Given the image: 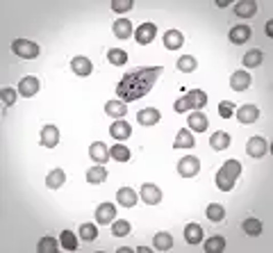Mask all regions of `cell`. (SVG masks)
<instances>
[{
    "mask_svg": "<svg viewBox=\"0 0 273 253\" xmlns=\"http://www.w3.org/2000/svg\"><path fill=\"white\" fill-rule=\"evenodd\" d=\"M173 246V235L171 233H157L155 235V249L157 251H169Z\"/></svg>",
    "mask_w": 273,
    "mask_h": 253,
    "instance_id": "cell-33",
    "label": "cell"
},
{
    "mask_svg": "<svg viewBox=\"0 0 273 253\" xmlns=\"http://www.w3.org/2000/svg\"><path fill=\"white\" fill-rule=\"evenodd\" d=\"M196 67H198V62H196L191 55H182V57L178 59V69L182 71V73H191V71H196Z\"/></svg>",
    "mask_w": 273,
    "mask_h": 253,
    "instance_id": "cell-37",
    "label": "cell"
},
{
    "mask_svg": "<svg viewBox=\"0 0 273 253\" xmlns=\"http://www.w3.org/2000/svg\"><path fill=\"white\" fill-rule=\"evenodd\" d=\"M266 34H269V37H271V34H273V23H271V21L266 23Z\"/></svg>",
    "mask_w": 273,
    "mask_h": 253,
    "instance_id": "cell-47",
    "label": "cell"
},
{
    "mask_svg": "<svg viewBox=\"0 0 273 253\" xmlns=\"http://www.w3.org/2000/svg\"><path fill=\"white\" fill-rule=\"evenodd\" d=\"M89 155L96 164H105V162L109 160V149L103 144V141H94V144L89 146Z\"/></svg>",
    "mask_w": 273,
    "mask_h": 253,
    "instance_id": "cell-16",
    "label": "cell"
},
{
    "mask_svg": "<svg viewBox=\"0 0 273 253\" xmlns=\"http://www.w3.org/2000/svg\"><path fill=\"white\" fill-rule=\"evenodd\" d=\"M59 237H62V246H64L66 251H75V249H78V237H75V233L64 230Z\"/></svg>",
    "mask_w": 273,
    "mask_h": 253,
    "instance_id": "cell-39",
    "label": "cell"
},
{
    "mask_svg": "<svg viewBox=\"0 0 273 253\" xmlns=\"http://www.w3.org/2000/svg\"><path fill=\"white\" fill-rule=\"evenodd\" d=\"M71 69H73V73L80 75V78H87V75L94 73V64H91V59L82 57V55H78V57L71 59Z\"/></svg>",
    "mask_w": 273,
    "mask_h": 253,
    "instance_id": "cell-8",
    "label": "cell"
},
{
    "mask_svg": "<svg viewBox=\"0 0 273 253\" xmlns=\"http://www.w3.org/2000/svg\"><path fill=\"white\" fill-rule=\"evenodd\" d=\"M105 112L109 116H114V119H123V116L128 114V108H125L123 100H107V103H105Z\"/></svg>",
    "mask_w": 273,
    "mask_h": 253,
    "instance_id": "cell-22",
    "label": "cell"
},
{
    "mask_svg": "<svg viewBox=\"0 0 273 253\" xmlns=\"http://www.w3.org/2000/svg\"><path fill=\"white\" fill-rule=\"evenodd\" d=\"M205 215H207V219H210V221L221 224V221L225 219V207L221 203H210V205H207V210H205Z\"/></svg>",
    "mask_w": 273,
    "mask_h": 253,
    "instance_id": "cell-27",
    "label": "cell"
},
{
    "mask_svg": "<svg viewBox=\"0 0 273 253\" xmlns=\"http://www.w3.org/2000/svg\"><path fill=\"white\" fill-rule=\"evenodd\" d=\"M87 180H89L91 185H100V183H105V180H107V169H105L103 164L91 166V169L87 171Z\"/></svg>",
    "mask_w": 273,
    "mask_h": 253,
    "instance_id": "cell-25",
    "label": "cell"
},
{
    "mask_svg": "<svg viewBox=\"0 0 273 253\" xmlns=\"http://www.w3.org/2000/svg\"><path fill=\"white\" fill-rule=\"evenodd\" d=\"M136 251H139V253H150L153 249H150V246H139V249H136Z\"/></svg>",
    "mask_w": 273,
    "mask_h": 253,
    "instance_id": "cell-46",
    "label": "cell"
},
{
    "mask_svg": "<svg viewBox=\"0 0 273 253\" xmlns=\"http://www.w3.org/2000/svg\"><path fill=\"white\" fill-rule=\"evenodd\" d=\"M64 180H66V174H64V169H53L48 174V178H46V185H48L50 189H59V187L64 185Z\"/></svg>",
    "mask_w": 273,
    "mask_h": 253,
    "instance_id": "cell-29",
    "label": "cell"
},
{
    "mask_svg": "<svg viewBox=\"0 0 273 253\" xmlns=\"http://www.w3.org/2000/svg\"><path fill=\"white\" fill-rule=\"evenodd\" d=\"M246 153H248L251 158H264V155L269 153V141L264 137H251L248 144H246Z\"/></svg>",
    "mask_w": 273,
    "mask_h": 253,
    "instance_id": "cell-5",
    "label": "cell"
},
{
    "mask_svg": "<svg viewBox=\"0 0 273 253\" xmlns=\"http://www.w3.org/2000/svg\"><path fill=\"white\" fill-rule=\"evenodd\" d=\"M112 233H114L116 237H125V235H128V233H130V224H128V221H125V219L114 221V224H112Z\"/></svg>",
    "mask_w": 273,
    "mask_h": 253,
    "instance_id": "cell-43",
    "label": "cell"
},
{
    "mask_svg": "<svg viewBox=\"0 0 273 253\" xmlns=\"http://www.w3.org/2000/svg\"><path fill=\"white\" fill-rule=\"evenodd\" d=\"M210 146L214 151H223V149H228V146H230V135L228 133H214L212 135V139H210Z\"/></svg>",
    "mask_w": 273,
    "mask_h": 253,
    "instance_id": "cell-30",
    "label": "cell"
},
{
    "mask_svg": "<svg viewBox=\"0 0 273 253\" xmlns=\"http://www.w3.org/2000/svg\"><path fill=\"white\" fill-rule=\"evenodd\" d=\"M173 110L178 114H185V112H189V110H194V105H191V98H189V96H182V98H178L173 103Z\"/></svg>",
    "mask_w": 273,
    "mask_h": 253,
    "instance_id": "cell-41",
    "label": "cell"
},
{
    "mask_svg": "<svg viewBox=\"0 0 273 253\" xmlns=\"http://www.w3.org/2000/svg\"><path fill=\"white\" fill-rule=\"evenodd\" d=\"M155 34H157V25L155 23H144V25H139L136 28V44L139 46H148L150 41L155 39Z\"/></svg>",
    "mask_w": 273,
    "mask_h": 253,
    "instance_id": "cell-7",
    "label": "cell"
},
{
    "mask_svg": "<svg viewBox=\"0 0 273 253\" xmlns=\"http://www.w3.org/2000/svg\"><path fill=\"white\" fill-rule=\"evenodd\" d=\"M175 149H191V146H196V141H194V135H191V130H187V128H182L178 135H175Z\"/></svg>",
    "mask_w": 273,
    "mask_h": 253,
    "instance_id": "cell-28",
    "label": "cell"
},
{
    "mask_svg": "<svg viewBox=\"0 0 273 253\" xmlns=\"http://www.w3.org/2000/svg\"><path fill=\"white\" fill-rule=\"evenodd\" d=\"M0 98H3L5 108H12V105L16 103V92H14L12 87H5V89H0Z\"/></svg>",
    "mask_w": 273,
    "mask_h": 253,
    "instance_id": "cell-42",
    "label": "cell"
},
{
    "mask_svg": "<svg viewBox=\"0 0 273 253\" xmlns=\"http://www.w3.org/2000/svg\"><path fill=\"white\" fill-rule=\"evenodd\" d=\"M219 114L223 116V119H230V116L235 114V105L225 103V100H223V103H219Z\"/></svg>",
    "mask_w": 273,
    "mask_h": 253,
    "instance_id": "cell-45",
    "label": "cell"
},
{
    "mask_svg": "<svg viewBox=\"0 0 273 253\" xmlns=\"http://www.w3.org/2000/svg\"><path fill=\"white\" fill-rule=\"evenodd\" d=\"M80 237H82L84 242H94L96 237H98V228H96V224H82L80 226Z\"/></svg>",
    "mask_w": 273,
    "mask_h": 253,
    "instance_id": "cell-38",
    "label": "cell"
},
{
    "mask_svg": "<svg viewBox=\"0 0 273 253\" xmlns=\"http://www.w3.org/2000/svg\"><path fill=\"white\" fill-rule=\"evenodd\" d=\"M112 9H114L116 14L130 12V9H132V0H114V3H112Z\"/></svg>",
    "mask_w": 273,
    "mask_h": 253,
    "instance_id": "cell-44",
    "label": "cell"
},
{
    "mask_svg": "<svg viewBox=\"0 0 273 253\" xmlns=\"http://www.w3.org/2000/svg\"><path fill=\"white\" fill-rule=\"evenodd\" d=\"M116 201H119V205H123V207H134L136 205V192L132 187H121V189L116 192Z\"/></svg>",
    "mask_w": 273,
    "mask_h": 253,
    "instance_id": "cell-19",
    "label": "cell"
},
{
    "mask_svg": "<svg viewBox=\"0 0 273 253\" xmlns=\"http://www.w3.org/2000/svg\"><path fill=\"white\" fill-rule=\"evenodd\" d=\"M39 253H55L57 251V242H55V237H41V240H39Z\"/></svg>",
    "mask_w": 273,
    "mask_h": 253,
    "instance_id": "cell-40",
    "label": "cell"
},
{
    "mask_svg": "<svg viewBox=\"0 0 273 253\" xmlns=\"http://www.w3.org/2000/svg\"><path fill=\"white\" fill-rule=\"evenodd\" d=\"M18 92H21L25 98H30V96H34L39 92V80L34 78V75H28V78H23L21 82H18Z\"/></svg>",
    "mask_w": 273,
    "mask_h": 253,
    "instance_id": "cell-20",
    "label": "cell"
},
{
    "mask_svg": "<svg viewBox=\"0 0 273 253\" xmlns=\"http://www.w3.org/2000/svg\"><path fill=\"white\" fill-rule=\"evenodd\" d=\"M251 28L246 23H241V25H235V28L230 30V34H228V39H230L235 46H241V44H246L251 39Z\"/></svg>",
    "mask_w": 273,
    "mask_h": 253,
    "instance_id": "cell-11",
    "label": "cell"
},
{
    "mask_svg": "<svg viewBox=\"0 0 273 253\" xmlns=\"http://www.w3.org/2000/svg\"><path fill=\"white\" fill-rule=\"evenodd\" d=\"M141 201L148 203V205H157L162 201V189L155 187V185H150V183L141 185Z\"/></svg>",
    "mask_w": 273,
    "mask_h": 253,
    "instance_id": "cell-15",
    "label": "cell"
},
{
    "mask_svg": "<svg viewBox=\"0 0 273 253\" xmlns=\"http://www.w3.org/2000/svg\"><path fill=\"white\" fill-rule=\"evenodd\" d=\"M225 249V237H221V235H212L210 240L205 242V251L207 253H221Z\"/></svg>",
    "mask_w": 273,
    "mask_h": 253,
    "instance_id": "cell-31",
    "label": "cell"
},
{
    "mask_svg": "<svg viewBox=\"0 0 273 253\" xmlns=\"http://www.w3.org/2000/svg\"><path fill=\"white\" fill-rule=\"evenodd\" d=\"M182 44H185V37H182V32H178V30H169L164 34V46L169 50H178L182 48Z\"/></svg>",
    "mask_w": 273,
    "mask_h": 253,
    "instance_id": "cell-24",
    "label": "cell"
},
{
    "mask_svg": "<svg viewBox=\"0 0 273 253\" xmlns=\"http://www.w3.org/2000/svg\"><path fill=\"white\" fill-rule=\"evenodd\" d=\"M109 158H114L116 162H128L130 158H132V153H130L128 146L116 144V146H112V149H109Z\"/></svg>",
    "mask_w": 273,
    "mask_h": 253,
    "instance_id": "cell-32",
    "label": "cell"
},
{
    "mask_svg": "<svg viewBox=\"0 0 273 253\" xmlns=\"http://www.w3.org/2000/svg\"><path fill=\"white\" fill-rule=\"evenodd\" d=\"M114 219H116V205L114 203H100L98 210H96V221L103 226V224H112Z\"/></svg>",
    "mask_w": 273,
    "mask_h": 253,
    "instance_id": "cell-12",
    "label": "cell"
},
{
    "mask_svg": "<svg viewBox=\"0 0 273 253\" xmlns=\"http://www.w3.org/2000/svg\"><path fill=\"white\" fill-rule=\"evenodd\" d=\"M239 174H241V162L239 160L223 162V166H221L219 174H216V187H219L221 192H230L232 187H235L237 178H239Z\"/></svg>",
    "mask_w": 273,
    "mask_h": 253,
    "instance_id": "cell-2",
    "label": "cell"
},
{
    "mask_svg": "<svg viewBox=\"0 0 273 253\" xmlns=\"http://www.w3.org/2000/svg\"><path fill=\"white\" fill-rule=\"evenodd\" d=\"M198 171H200V160L194 158V155H187V158L178 162V174L182 178H194Z\"/></svg>",
    "mask_w": 273,
    "mask_h": 253,
    "instance_id": "cell-4",
    "label": "cell"
},
{
    "mask_svg": "<svg viewBox=\"0 0 273 253\" xmlns=\"http://www.w3.org/2000/svg\"><path fill=\"white\" fill-rule=\"evenodd\" d=\"M12 50H14V55H18L21 59H34L39 55V46L34 41H28V39H14Z\"/></svg>",
    "mask_w": 273,
    "mask_h": 253,
    "instance_id": "cell-3",
    "label": "cell"
},
{
    "mask_svg": "<svg viewBox=\"0 0 273 253\" xmlns=\"http://www.w3.org/2000/svg\"><path fill=\"white\" fill-rule=\"evenodd\" d=\"M257 12V3L255 0H239V3L235 5V14L239 18H253Z\"/></svg>",
    "mask_w": 273,
    "mask_h": 253,
    "instance_id": "cell-17",
    "label": "cell"
},
{
    "mask_svg": "<svg viewBox=\"0 0 273 253\" xmlns=\"http://www.w3.org/2000/svg\"><path fill=\"white\" fill-rule=\"evenodd\" d=\"M59 144V130L57 125H43L41 128V146L46 149H55V146Z\"/></svg>",
    "mask_w": 273,
    "mask_h": 253,
    "instance_id": "cell-13",
    "label": "cell"
},
{
    "mask_svg": "<svg viewBox=\"0 0 273 253\" xmlns=\"http://www.w3.org/2000/svg\"><path fill=\"white\" fill-rule=\"evenodd\" d=\"M109 135H112L116 141H125L130 135H132V125H130L128 121H123V119H116L112 123V128H109Z\"/></svg>",
    "mask_w": 273,
    "mask_h": 253,
    "instance_id": "cell-9",
    "label": "cell"
},
{
    "mask_svg": "<svg viewBox=\"0 0 273 253\" xmlns=\"http://www.w3.org/2000/svg\"><path fill=\"white\" fill-rule=\"evenodd\" d=\"M191 98V105H194V110H203L205 103H207V94L203 89H191L189 94H187Z\"/></svg>",
    "mask_w": 273,
    "mask_h": 253,
    "instance_id": "cell-35",
    "label": "cell"
},
{
    "mask_svg": "<svg viewBox=\"0 0 273 253\" xmlns=\"http://www.w3.org/2000/svg\"><path fill=\"white\" fill-rule=\"evenodd\" d=\"M185 240L189 242V244H200V242H203V228H200L198 224L185 226Z\"/></svg>",
    "mask_w": 273,
    "mask_h": 253,
    "instance_id": "cell-26",
    "label": "cell"
},
{
    "mask_svg": "<svg viewBox=\"0 0 273 253\" xmlns=\"http://www.w3.org/2000/svg\"><path fill=\"white\" fill-rule=\"evenodd\" d=\"M112 30H114V34L119 39H130L132 37V23H130L128 18H116Z\"/></svg>",
    "mask_w": 273,
    "mask_h": 253,
    "instance_id": "cell-21",
    "label": "cell"
},
{
    "mask_svg": "<svg viewBox=\"0 0 273 253\" xmlns=\"http://www.w3.org/2000/svg\"><path fill=\"white\" fill-rule=\"evenodd\" d=\"M237 119H239V123H255L257 119H260V110H257V105H241L239 110H237Z\"/></svg>",
    "mask_w": 273,
    "mask_h": 253,
    "instance_id": "cell-14",
    "label": "cell"
},
{
    "mask_svg": "<svg viewBox=\"0 0 273 253\" xmlns=\"http://www.w3.org/2000/svg\"><path fill=\"white\" fill-rule=\"evenodd\" d=\"M241 62H244L246 69H255V67H260V64L264 62V53L257 50V48H253V50H248V53L244 55V57H241Z\"/></svg>",
    "mask_w": 273,
    "mask_h": 253,
    "instance_id": "cell-23",
    "label": "cell"
},
{
    "mask_svg": "<svg viewBox=\"0 0 273 253\" xmlns=\"http://www.w3.org/2000/svg\"><path fill=\"white\" fill-rule=\"evenodd\" d=\"M187 123H189V128L194 130V133H205V130L210 128V121H207L205 112H200V110H194V112L189 114V119H187Z\"/></svg>",
    "mask_w": 273,
    "mask_h": 253,
    "instance_id": "cell-10",
    "label": "cell"
},
{
    "mask_svg": "<svg viewBox=\"0 0 273 253\" xmlns=\"http://www.w3.org/2000/svg\"><path fill=\"white\" fill-rule=\"evenodd\" d=\"M119 251H121V253H132L134 249H130V246H121V249H119Z\"/></svg>",
    "mask_w": 273,
    "mask_h": 253,
    "instance_id": "cell-48",
    "label": "cell"
},
{
    "mask_svg": "<svg viewBox=\"0 0 273 253\" xmlns=\"http://www.w3.org/2000/svg\"><path fill=\"white\" fill-rule=\"evenodd\" d=\"M107 59L114 64V67H123V64L128 62V53H125V50H119V48H112L107 53Z\"/></svg>",
    "mask_w": 273,
    "mask_h": 253,
    "instance_id": "cell-36",
    "label": "cell"
},
{
    "mask_svg": "<svg viewBox=\"0 0 273 253\" xmlns=\"http://www.w3.org/2000/svg\"><path fill=\"white\" fill-rule=\"evenodd\" d=\"M162 71H164L162 67H141V69L128 71V73L121 78L119 87H116L119 98L123 100V103H130V100H136V98H141V96H146L155 87Z\"/></svg>",
    "mask_w": 273,
    "mask_h": 253,
    "instance_id": "cell-1",
    "label": "cell"
},
{
    "mask_svg": "<svg viewBox=\"0 0 273 253\" xmlns=\"http://www.w3.org/2000/svg\"><path fill=\"white\" fill-rule=\"evenodd\" d=\"M251 82H253V78L246 71H235V73L230 75V87H232V92H237V94L246 92V89L251 87Z\"/></svg>",
    "mask_w": 273,
    "mask_h": 253,
    "instance_id": "cell-6",
    "label": "cell"
},
{
    "mask_svg": "<svg viewBox=\"0 0 273 253\" xmlns=\"http://www.w3.org/2000/svg\"><path fill=\"white\" fill-rule=\"evenodd\" d=\"M241 228L246 230V235H253V237H257V235H262V221L260 219H255V217H248V219L241 224Z\"/></svg>",
    "mask_w": 273,
    "mask_h": 253,
    "instance_id": "cell-34",
    "label": "cell"
},
{
    "mask_svg": "<svg viewBox=\"0 0 273 253\" xmlns=\"http://www.w3.org/2000/svg\"><path fill=\"white\" fill-rule=\"evenodd\" d=\"M160 119H162V114H160V110H155V108H144L136 114V123H141V125H155Z\"/></svg>",
    "mask_w": 273,
    "mask_h": 253,
    "instance_id": "cell-18",
    "label": "cell"
}]
</instances>
